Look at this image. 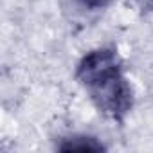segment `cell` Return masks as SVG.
Returning a JSON list of instances; mask_svg holds the SVG:
<instances>
[{
  "instance_id": "4",
  "label": "cell",
  "mask_w": 153,
  "mask_h": 153,
  "mask_svg": "<svg viewBox=\"0 0 153 153\" xmlns=\"http://www.w3.org/2000/svg\"><path fill=\"white\" fill-rule=\"evenodd\" d=\"M124 2L140 16L153 15V0H124Z\"/></svg>"
},
{
  "instance_id": "1",
  "label": "cell",
  "mask_w": 153,
  "mask_h": 153,
  "mask_svg": "<svg viewBox=\"0 0 153 153\" xmlns=\"http://www.w3.org/2000/svg\"><path fill=\"white\" fill-rule=\"evenodd\" d=\"M94 110L114 124H124L135 108V88L124 63L110 67L79 85Z\"/></svg>"
},
{
  "instance_id": "3",
  "label": "cell",
  "mask_w": 153,
  "mask_h": 153,
  "mask_svg": "<svg viewBox=\"0 0 153 153\" xmlns=\"http://www.w3.org/2000/svg\"><path fill=\"white\" fill-rule=\"evenodd\" d=\"M117 0H72V6L87 15H96L110 9Z\"/></svg>"
},
{
  "instance_id": "2",
  "label": "cell",
  "mask_w": 153,
  "mask_h": 153,
  "mask_svg": "<svg viewBox=\"0 0 153 153\" xmlns=\"http://www.w3.org/2000/svg\"><path fill=\"white\" fill-rule=\"evenodd\" d=\"M54 149L58 151H81V153H96L105 151L106 146L97 135L87 133V131H68L65 135H59L54 142Z\"/></svg>"
}]
</instances>
